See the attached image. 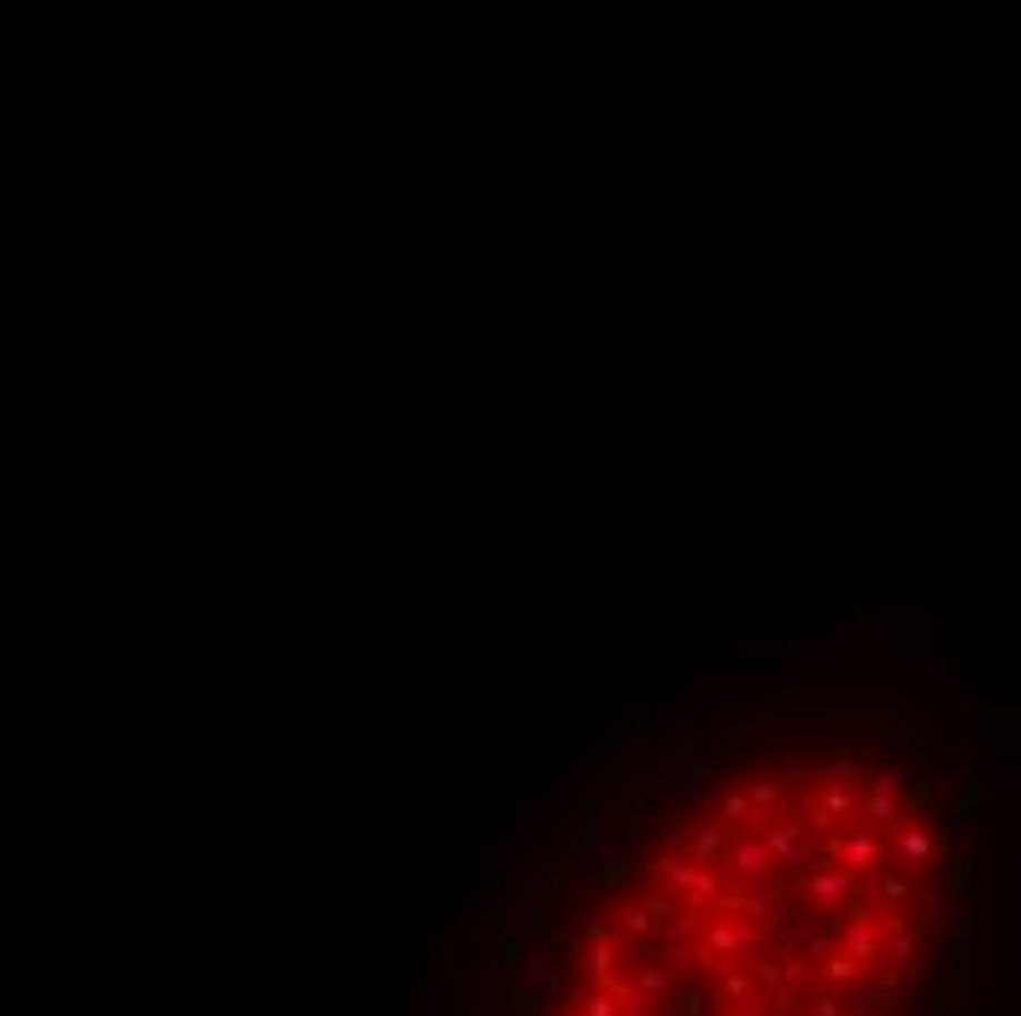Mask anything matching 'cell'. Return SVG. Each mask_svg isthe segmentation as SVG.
<instances>
[{
  "label": "cell",
  "instance_id": "6da1fadb",
  "mask_svg": "<svg viewBox=\"0 0 1021 1016\" xmlns=\"http://www.w3.org/2000/svg\"><path fill=\"white\" fill-rule=\"evenodd\" d=\"M981 781L899 705L699 688L488 917L482 1016H957Z\"/></svg>",
  "mask_w": 1021,
  "mask_h": 1016
}]
</instances>
